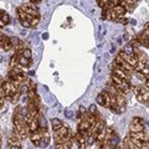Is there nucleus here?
Instances as JSON below:
<instances>
[{
    "label": "nucleus",
    "mask_w": 149,
    "mask_h": 149,
    "mask_svg": "<svg viewBox=\"0 0 149 149\" xmlns=\"http://www.w3.org/2000/svg\"><path fill=\"white\" fill-rule=\"evenodd\" d=\"M117 87V90L119 91L121 93H127V92H129L130 91V83H129V81H127V80H122V82L118 86H116Z\"/></svg>",
    "instance_id": "1"
},
{
    "label": "nucleus",
    "mask_w": 149,
    "mask_h": 149,
    "mask_svg": "<svg viewBox=\"0 0 149 149\" xmlns=\"http://www.w3.org/2000/svg\"><path fill=\"white\" fill-rule=\"evenodd\" d=\"M119 137L116 134V133H113L111 137H109V140H108V144H109V148L111 149H116L118 145H119Z\"/></svg>",
    "instance_id": "2"
},
{
    "label": "nucleus",
    "mask_w": 149,
    "mask_h": 149,
    "mask_svg": "<svg viewBox=\"0 0 149 149\" xmlns=\"http://www.w3.org/2000/svg\"><path fill=\"white\" fill-rule=\"evenodd\" d=\"M113 74L117 76V77H119L121 80H127V81H128V74H127V72H124L123 70L118 68V67L113 70Z\"/></svg>",
    "instance_id": "3"
},
{
    "label": "nucleus",
    "mask_w": 149,
    "mask_h": 149,
    "mask_svg": "<svg viewBox=\"0 0 149 149\" xmlns=\"http://www.w3.org/2000/svg\"><path fill=\"white\" fill-rule=\"evenodd\" d=\"M130 133H139L144 130V126L143 124H137V123H132L129 126Z\"/></svg>",
    "instance_id": "4"
},
{
    "label": "nucleus",
    "mask_w": 149,
    "mask_h": 149,
    "mask_svg": "<svg viewBox=\"0 0 149 149\" xmlns=\"http://www.w3.org/2000/svg\"><path fill=\"white\" fill-rule=\"evenodd\" d=\"M30 138H31V142H32L35 145L39 147V145H40V142H41V138H42V134L39 133V132H36V133H32Z\"/></svg>",
    "instance_id": "5"
},
{
    "label": "nucleus",
    "mask_w": 149,
    "mask_h": 149,
    "mask_svg": "<svg viewBox=\"0 0 149 149\" xmlns=\"http://www.w3.org/2000/svg\"><path fill=\"white\" fill-rule=\"evenodd\" d=\"M50 122H51V124H52V128H54V130H58L60 128H62V127H64V123H62V121H61V119H58V118H52Z\"/></svg>",
    "instance_id": "6"
},
{
    "label": "nucleus",
    "mask_w": 149,
    "mask_h": 149,
    "mask_svg": "<svg viewBox=\"0 0 149 149\" xmlns=\"http://www.w3.org/2000/svg\"><path fill=\"white\" fill-rule=\"evenodd\" d=\"M123 52L127 56H134V47L132 44H127L123 47Z\"/></svg>",
    "instance_id": "7"
},
{
    "label": "nucleus",
    "mask_w": 149,
    "mask_h": 149,
    "mask_svg": "<svg viewBox=\"0 0 149 149\" xmlns=\"http://www.w3.org/2000/svg\"><path fill=\"white\" fill-rule=\"evenodd\" d=\"M130 138H134V139H138L140 142H145V134H144V132H139V133H130L129 134Z\"/></svg>",
    "instance_id": "8"
},
{
    "label": "nucleus",
    "mask_w": 149,
    "mask_h": 149,
    "mask_svg": "<svg viewBox=\"0 0 149 149\" xmlns=\"http://www.w3.org/2000/svg\"><path fill=\"white\" fill-rule=\"evenodd\" d=\"M48 144H50V134H48V133H45V135H42V138H41V142H40V145H39V147L45 148Z\"/></svg>",
    "instance_id": "9"
},
{
    "label": "nucleus",
    "mask_w": 149,
    "mask_h": 149,
    "mask_svg": "<svg viewBox=\"0 0 149 149\" xmlns=\"http://www.w3.org/2000/svg\"><path fill=\"white\" fill-rule=\"evenodd\" d=\"M37 123H39V127H40L41 129H46V118H45L42 114H40V116H39Z\"/></svg>",
    "instance_id": "10"
},
{
    "label": "nucleus",
    "mask_w": 149,
    "mask_h": 149,
    "mask_svg": "<svg viewBox=\"0 0 149 149\" xmlns=\"http://www.w3.org/2000/svg\"><path fill=\"white\" fill-rule=\"evenodd\" d=\"M9 149H21V145L18 139H10L9 140Z\"/></svg>",
    "instance_id": "11"
},
{
    "label": "nucleus",
    "mask_w": 149,
    "mask_h": 149,
    "mask_svg": "<svg viewBox=\"0 0 149 149\" xmlns=\"http://www.w3.org/2000/svg\"><path fill=\"white\" fill-rule=\"evenodd\" d=\"M18 62H19V65H20V66H22V67H28V66L30 65V60L25 58L24 56H19Z\"/></svg>",
    "instance_id": "12"
},
{
    "label": "nucleus",
    "mask_w": 149,
    "mask_h": 149,
    "mask_svg": "<svg viewBox=\"0 0 149 149\" xmlns=\"http://www.w3.org/2000/svg\"><path fill=\"white\" fill-rule=\"evenodd\" d=\"M94 142H96V134L90 133V134L87 135V138H86V144H87V145H93Z\"/></svg>",
    "instance_id": "13"
},
{
    "label": "nucleus",
    "mask_w": 149,
    "mask_h": 149,
    "mask_svg": "<svg viewBox=\"0 0 149 149\" xmlns=\"http://www.w3.org/2000/svg\"><path fill=\"white\" fill-rule=\"evenodd\" d=\"M21 56H24L25 58H28V60H30L31 58V56H32V51L30 50V48H24V51H22V55Z\"/></svg>",
    "instance_id": "14"
},
{
    "label": "nucleus",
    "mask_w": 149,
    "mask_h": 149,
    "mask_svg": "<svg viewBox=\"0 0 149 149\" xmlns=\"http://www.w3.org/2000/svg\"><path fill=\"white\" fill-rule=\"evenodd\" d=\"M106 35V28L103 26V25H100L98 26V39L100 40H102V37Z\"/></svg>",
    "instance_id": "15"
},
{
    "label": "nucleus",
    "mask_w": 149,
    "mask_h": 149,
    "mask_svg": "<svg viewBox=\"0 0 149 149\" xmlns=\"http://www.w3.org/2000/svg\"><path fill=\"white\" fill-rule=\"evenodd\" d=\"M96 102H97V104H101V106L104 107V98H103L102 93H101V94H98V96L96 97Z\"/></svg>",
    "instance_id": "16"
},
{
    "label": "nucleus",
    "mask_w": 149,
    "mask_h": 149,
    "mask_svg": "<svg viewBox=\"0 0 149 149\" xmlns=\"http://www.w3.org/2000/svg\"><path fill=\"white\" fill-rule=\"evenodd\" d=\"M73 114H74V112L71 111V109H66L65 111V117L68 118V119H72L73 118Z\"/></svg>",
    "instance_id": "17"
},
{
    "label": "nucleus",
    "mask_w": 149,
    "mask_h": 149,
    "mask_svg": "<svg viewBox=\"0 0 149 149\" xmlns=\"http://www.w3.org/2000/svg\"><path fill=\"white\" fill-rule=\"evenodd\" d=\"M39 21H40V18L39 16H34L32 20L30 21V24H31V26H36L37 24H39Z\"/></svg>",
    "instance_id": "18"
},
{
    "label": "nucleus",
    "mask_w": 149,
    "mask_h": 149,
    "mask_svg": "<svg viewBox=\"0 0 149 149\" xmlns=\"http://www.w3.org/2000/svg\"><path fill=\"white\" fill-rule=\"evenodd\" d=\"M132 123H137V124H143V123H144V119H143V118H139V117H134Z\"/></svg>",
    "instance_id": "19"
},
{
    "label": "nucleus",
    "mask_w": 149,
    "mask_h": 149,
    "mask_svg": "<svg viewBox=\"0 0 149 149\" xmlns=\"http://www.w3.org/2000/svg\"><path fill=\"white\" fill-rule=\"evenodd\" d=\"M97 111V107H96V104H91L90 106V108H88V112H90V114H94Z\"/></svg>",
    "instance_id": "20"
},
{
    "label": "nucleus",
    "mask_w": 149,
    "mask_h": 149,
    "mask_svg": "<svg viewBox=\"0 0 149 149\" xmlns=\"http://www.w3.org/2000/svg\"><path fill=\"white\" fill-rule=\"evenodd\" d=\"M21 22V25H22V28H25V29H28L31 26V24H30V21L29 20H24V21H20Z\"/></svg>",
    "instance_id": "21"
},
{
    "label": "nucleus",
    "mask_w": 149,
    "mask_h": 149,
    "mask_svg": "<svg viewBox=\"0 0 149 149\" xmlns=\"http://www.w3.org/2000/svg\"><path fill=\"white\" fill-rule=\"evenodd\" d=\"M62 147H64V149H71V143L65 142V143H62Z\"/></svg>",
    "instance_id": "22"
},
{
    "label": "nucleus",
    "mask_w": 149,
    "mask_h": 149,
    "mask_svg": "<svg viewBox=\"0 0 149 149\" xmlns=\"http://www.w3.org/2000/svg\"><path fill=\"white\" fill-rule=\"evenodd\" d=\"M41 39H42V40H47V39H48V32H46V31L42 32V34H41Z\"/></svg>",
    "instance_id": "23"
},
{
    "label": "nucleus",
    "mask_w": 149,
    "mask_h": 149,
    "mask_svg": "<svg viewBox=\"0 0 149 149\" xmlns=\"http://www.w3.org/2000/svg\"><path fill=\"white\" fill-rule=\"evenodd\" d=\"M129 22L132 24V25H133V26H135V25H137V20H134V19H130Z\"/></svg>",
    "instance_id": "24"
},
{
    "label": "nucleus",
    "mask_w": 149,
    "mask_h": 149,
    "mask_svg": "<svg viewBox=\"0 0 149 149\" xmlns=\"http://www.w3.org/2000/svg\"><path fill=\"white\" fill-rule=\"evenodd\" d=\"M20 35H22V36H26V35H28V31H26V30H21V31H20Z\"/></svg>",
    "instance_id": "25"
},
{
    "label": "nucleus",
    "mask_w": 149,
    "mask_h": 149,
    "mask_svg": "<svg viewBox=\"0 0 149 149\" xmlns=\"http://www.w3.org/2000/svg\"><path fill=\"white\" fill-rule=\"evenodd\" d=\"M123 40H124V41H128V40H129V36H128V34H124V35H123Z\"/></svg>",
    "instance_id": "26"
},
{
    "label": "nucleus",
    "mask_w": 149,
    "mask_h": 149,
    "mask_svg": "<svg viewBox=\"0 0 149 149\" xmlns=\"http://www.w3.org/2000/svg\"><path fill=\"white\" fill-rule=\"evenodd\" d=\"M83 112H86V109H84L83 106H81V107H80V112H78V113H81V114H82Z\"/></svg>",
    "instance_id": "27"
},
{
    "label": "nucleus",
    "mask_w": 149,
    "mask_h": 149,
    "mask_svg": "<svg viewBox=\"0 0 149 149\" xmlns=\"http://www.w3.org/2000/svg\"><path fill=\"white\" fill-rule=\"evenodd\" d=\"M3 102H4V97H3V96H0V107L3 106Z\"/></svg>",
    "instance_id": "28"
},
{
    "label": "nucleus",
    "mask_w": 149,
    "mask_h": 149,
    "mask_svg": "<svg viewBox=\"0 0 149 149\" xmlns=\"http://www.w3.org/2000/svg\"><path fill=\"white\" fill-rule=\"evenodd\" d=\"M5 32H8L9 35H13V32H11V30H9V29H5Z\"/></svg>",
    "instance_id": "29"
},
{
    "label": "nucleus",
    "mask_w": 149,
    "mask_h": 149,
    "mask_svg": "<svg viewBox=\"0 0 149 149\" xmlns=\"http://www.w3.org/2000/svg\"><path fill=\"white\" fill-rule=\"evenodd\" d=\"M80 149H86L84 148V143H82V144H80V147H78Z\"/></svg>",
    "instance_id": "30"
},
{
    "label": "nucleus",
    "mask_w": 149,
    "mask_h": 149,
    "mask_svg": "<svg viewBox=\"0 0 149 149\" xmlns=\"http://www.w3.org/2000/svg\"><path fill=\"white\" fill-rule=\"evenodd\" d=\"M4 25H5V24H4V22H3V21H1V20H0V29L3 28V26H4Z\"/></svg>",
    "instance_id": "31"
},
{
    "label": "nucleus",
    "mask_w": 149,
    "mask_h": 149,
    "mask_svg": "<svg viewBox=\"0 0 149 149\" xmlns=\"http://www.w3.org/2000/svg\"><path fill=\"white\" fill-rule=\"evenodd\" d=\"M114 50H116V47L112 46V47H111V54H112V52H114Z\"/></svg>",
    "instance_id": "32"
},
{
    "label": "nucleus",
    "mask_w": 149,
    "mask_h": 149,
    "mask_svg": "<svg viewBox=\"0 0 149 149\" xmlns=\"http://www.w3.org/2000/svg\"><path fill=\"white\" fill-rule=\"evenodd\" d=\"M29 74H30V76H34V74H35V72H34V71H30V72H29Z\"/></svg>",
    "instance_id": "33"
},
{
    "label": "nucleus",
    "mask_w": 149,
    "mask_h": 149,
    "mask_svg": "<svg viewBox=\"0 0 149 149\" xmlns=\"http://www.w3.org/2000/svg\"><path fill=\"white\" fill-rule=\"evenodd\" d=\"M126 149H130V148H129V147H128V148H126Z\"/></svg>",
    "instance_id": "34"
}]
</instances>
